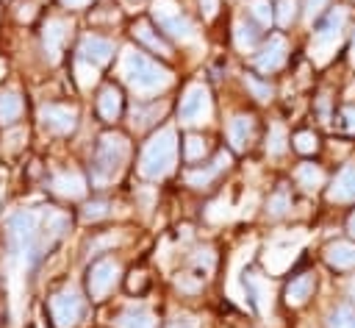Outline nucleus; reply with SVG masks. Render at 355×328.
<instances>
[{
  "label": "nucleus",
  "mask_w": 355,
  "mask_h": 328,
  "mask_svg": "<svg viewBox=\"0 0 355 328\" xmlns=\"http://www.w3.org/2000/svg\"><path fill=\"white\" fill-rule=\"evenodd\" d=\"M69 220L61 211L50 208H22L8 217V245H11V259L19 267H33L67 231Z\"/></svg>",
  "instance_id": "f257e3e1"
},
{
  "label": "nucleus",
  "mask_w": 355,
  "mask_h": 328,
  "mask_svg": "<svg viewBox=\"0 0 355 328\" xmlns=\"http://www.w3.org/2000/svg\"><path fill=\"white\" fill-rule=\"evenodd\" d=\"M122 75L128 81V86L139 95H155L161 89H166L172 83V72L158 67L155 61H150L144 53L128 47L122 53Z\"/></svg>",
  "instance_id": "f03ea898"
},
{
  "label": "nucleus",
  "mask_w": 355,
  "mask_h": 328,
  "mask_svg": "<svg viewBox=\"0 0 355 328\" xmlns=\"http://www.w3.org/2000/svg\"><path fill=\"white\" fill-rule=\"evenodd\" d=\"M175 156H178V136L172 128H164L158 131L141 150V158H139V172L141 178L147 181H158L164 175L172 172L175 167Z\"/></svg>",
  "instance_id": "7ed1b4c3"
},
{
  "label": "nucleus",
  "mask_w": 355,
  "mask_h": 328,
  "mask_svg": "<svg viewBox=\"0 0 355 328\" xmlns=\"http://www.w3.org/2000/svg\"><path fill=\"white\" fill-rule=\"evenodd\" d=\"M128 158V139L119 133H103L97 142L94 153V167H92V181L97 186L114 181L122 172V164Z\"/></svg>",
  "instance_id": "20e7f679"
},
{
  "label": "nucleus",
  "mask_w": 355,
  "mask_h": 328,
  "mask_svg": "<svg viewBox=\"0 0 355 328\" xmlns=\"http://www.w3.org/2000/svg\"><path fill=\"white\" fill-rule=\"evenodd\" d=\"M344 25H347V8H341V6L333 8V11L316 25V31H313V44H311V53H313V61H316V64H324V61L333 56L336 44L341 42Z\"/></svg>",
  "instance_id": "39448f33"
},
{
  "label": "nucleus",
  "mask_w": 355,
  "mask_h": 328,
  "mask_svg": "<svg viewBox=\"0 0 355 328\" xmlns=\"http://www.w3.org/2000/svg\"><path fill=\"white\" fill-rule=\"evenodd\" d=\"M153 17H155V22L169 36L180 39V42H191L194 39V25L180 14V8H178L175 0H155L153 3Z\"/></svg>",
  "instance_id": "423d86ee"
},
{
  "label": "nucleus",
  "mask_w": 355,
  "mask_h": 328,
  "mask_svg": "<svg viewBox=\"0 0 355 328\" xmlns=\"http://www.w3.org/2000/svg\"><path fill=\"white\" fill-rule=\"evenodd\" d=\"M180 122L183 125H202L211 117V95L202 83H191L180 100Z\"/></svg>",
  "instance_id": "0eeeda50"
},
{
  "label": "nucleus",
  "mask_w": 355,
  "mask_h": 328,
  "mask_svg": "<svg viewBox=\"0 0 355 328\" xmlns=\"http://www.w3.org/2000/svg\"><path fill=\"white\" fill-rule=\"evenodd\" d=\"M50 314L55 320V328H72L83 314V297L78 289L67 286L50 300Z\"/></svg>",
  "instance_id": "6e6552de"
},
{
  "label": "nucleus",
  "mask_w": 355,
  "mask_h": 328,
  "mask_svg": "<svg viewBox=\"0 0 355 328\" xmlns=\"http://www.w3.org/2000/svg\"><path fill=\"white\" fill-rule=\"evenodd\" d=\"M302 242H305V236H302V233H294V236H277V239L269 245L266 256H263V261H266L269 272H283V270L297 259V253H300Z\"/></svg>",
  "instance_id": "1a4fd4ad"
},
{
  "label": "nucleus",
  "mask_w": 355,
  "mask_h": 328,
  "mask_svg": "<svg viewBox=\"0 0 355 328\" xmlns=\"http://www.w3.org/2000/svg\"><path fill=\"white\" fill-rule=\"evenodd\" d=\"M116 281H119V264L114 259H100L89 270V295L94 300H100L114 289Z\"/></svg>",
  "instance_id": "9d476101"
},
{
  "label": "nucleus",
  "mask_w": 355,
  "mask_h": 328,
  "mask_svg": "<svg viewBox=\"0 0 355 328\" xmlns=\"http://www.w3.org/2000/svg\"><path fill=\"white\" fill-rule=\"evenodd\" d=\"M39 117H42L44 128H50V131H55V133H69V131H75V125H78V111H75L72 106L50 103V106H42Z\"/></svg>",
  "instance_id": "9b49d317"
},
{
  "label": "nucleus",
  "mask_w": 355,
  "mask_h": 328,
  "mask_svg": "<svg viewBox=\"0 0 355 328\" xmlns=\"http://www.w3.org/2000/svg\"><path fill=\"white\" fill-rule=\"evenodd\" d=\"M67 33H69V22L67 19H47V25L42 31V47H44V56H47L50 64H55L61 58Z\"/></svg>",
  "instance_id": "f8f14e48"
},
{
  "label": "nucleus",
  "mask_w": 355,
  "mask_h": 328,
  "mask_svg": "<svg viewBox=\"0 0 355 328\" xmlns=\"http://www.w3.org/2000/svg\"><path fill=\"white\" fill-rule=\"evenodd\" d=\"M78 53H80V58L89 61V64H105V61H111V56H114V42L89 33V36L80 39Z\"/></svg>",
  "instance_id": "ddd939ff"
},
{
  "label": "nucleus",
  "mask_w": 355,
  "mask_h": 328,
  "mask_svg": "<svg viewBox=\"0 0 355 328\" xmlns=\"http://www.w3.org/2000/svg\"><path fill=\"white\" fill-rule=\"evenodd\" d=\"M283 61H286V39H283V36H272V39L261 47V53L255 56V67L263 69V72L277 69Z\"/></svg>",
  "instance_id": "4468645a"
},
{
  "label": "nucleus",
  "mask_w": 355,
  "mask_h": 328,
  "mask_svg": "<svg viewBox=\"0 0 355 328\" xmlns=\"http://www.w3.org/2000/svg\"><path fill=\"white\" fill-rule=\"evenodd\" d=\"M247 286L255 297V306H258V314L261 317H269L272 314V284L263 278V275H255V272H247Z\"/></svg>",
  "instance_id": "2eb2a0df"
},
{
  "label": "nucleus",
  "mask_w": 355,
  "mask_h": 328,
  "mask_svg": "<svg viewBox=\"0 0 355 328\" xmlns=\"http://www.w3.org/2000/svg\"><path fill=\"white\" fill-rule=\"evenodd\" d=\"M327 197L333 203H347V200H355V167H344L338 172V178L333 181Z\"/></svg>",
  "instance_id": "dca6fc26"
},
{
  "label": "nucleus",
  "mask_w": 355,
  "mask_h": 328,
  "mask_svg": "<svg viewBox=\"0 0 355 328\" xmlns=\"http://www.w3.org/2000/svg\"><path fill=\"white\" fill-rule=\"evenodd\" d=\"M250 136H252V117L239 114L227 122V139H230L233 150H244L250 145Z\"/></svg>",
  "instance_id": "f3484780"
},
{
  "label": "nucleus",
  "mask_w": 355,
  "mask_h": 328,
  "mask_svg": "<svg viewBox=\"0 0 355 328\" xmlns=\"http://www.w3.org/2000/svg\"><path fill=\"white\" fill-rule=\"evenodd\" d=\"M324 259H327V264H333L338 270L355 267V245L352 242H330L324 247Z\"/></svg>",
  "instance_id": "a211bd4d"
},
{
  "label": "nucleus",
  "mask_w": 355,
  "mask_h": 328,
  "mask_svg": "<svg viewBox=\"0 0 355 328\" xmlns=\"http://www.w3.org/2000/svg\"><path fill=\"white\" fill-rule=\"evenodd\" d=\"M53 189L58 192V195H64V197H80L83 192H86V181H83V175L80 172H58L55 178H53Z\"/></svg>",
  "instance_id": "6ab92c4d"
},
{
  "label": "nucleus",
  "mask_w": 355,
  "mask_h": 328,
  "mask_svg": "<svg viewBox=\"0 0 355 328\" xmlns=\"http://www.w3.org/2000/svg\"><path fill=\"white\" fill-rule=\"evenodd\" d=\"M313 275L311 272H302V275H297L288 286H286V303L288 306H302L308 297H311V292H313Z\"/></svg>",
  "instance_id": "aec40b11"
},
{
  "label": "nucleus",
  "mask_w": 355,
  "mask_h": 328,
  "mask_svg": "<svg viewBox=\"0 0 355 328\" xmlns=\"http://www.w3.org/2000/svg\"><path fill=\"white\" fill-rule=\"evenodd\" d=\"M227 164H230V156H227V153H219V156L214 158L211 167L197 170V172H186V183H191V186H208V183H211Z\"/></svg>",
  "instance_id": "412c9836"
},
{
  "label": "nucleus",
  "mask_w": 355,
  "mask_h": 328,
  "mask_svg": "<svg viewBox=\"0 0 355 328\" xmlns=\"http://www.w3.org/2000/svg\"><path fill=\"white\" fill-rule=\"evenodd\" d=\"M116 325L119 328H155V317L141 306H130V309H125L119 314Z\"/></svg>",
  "instance_id": "4be33fe9"
},
{
  "label": "nucleus",
  "mask_w": 355,
  "mask_h": 328,
  "mask_svg": "<svg viewBox=\"0 0 355 328\" xmlns=\"http://www.w3.org/2000/svg\"><path fill=\"white\" fill-rule=\"evenodd\" d=\"M97 108H100V117H103V120L114 122V120L119 117V111H122V97H119V92H116L114 86L103 89V95H100V100H97Z\"/></svg>",
  "instance_id": "5701e85b"
},
{
  "label": "nucleus",
  "mask_w": 355,
  "mask_h": 328,
  "mask_svg": "<svg viewBox=\"0 0 355 328\" xmlns=\"http://www.w3.org/2000/svg\"><path fill=\"white\" fill-rule=\"evenodd\" d=\"M297 181H300V186L302 189H316V186H322V181H324V172L316 167V164H300L297 167Z\"/></svg>",
  "instance_id": "b1692460"
},
{
  "label": "nucleus",
  "mask_w": 355,
  "mask_h": 328,
  "mask_svg": "<svg viewBox=\"0 0 355 328\" xmlns=\"http://www.w3.org/2000/svg\"><path fill=\"white\" fill-rule=\"evenodd\" d=\"M22 111V100L17 92H3L0 95V122H11L17 120Z\"/></svg>",
  "instance_id": "393cba45"
},
{
  "label": "nucleus",
  "mask_w": 355,
  "mask_h": 328,
  "mask_svg": "<svg viewBox=\"0 0 355 328\" xmlns=\"http://www.w3.org/2000/svg\"><path fill=\"white\" fill-rule=\"evenodd\" d=\"M133 31H136V36H139V39H141L147 47H153V50H155V53H161V56H169V47H166V44H164V42H161V39L153 33V28H150L147 22H139Z\"/></svg>",
  "instance_id": "a878e982"
},
{
  "label": "nucleus",
  "mask_w": 355,
  "mask_h": 328,
  "mask_svg": "<svg viewBox=\"0 0 355 328\" xmlns=\"http://www.w3.org/2000/svg\"><path fill=\"white\" fill-rule=\"evenodd\" d=\"M327 328H355V309L352 306H338L330 314Z\"/></svg>",
  "instance_id": "bb28decb"
},
{
  "label": "nucleus",
  "mask_w": 355,
  "mask_h": 328,
  "mask_svg": "<svg viewBox=\"0 0 355 328\" xmlns=\"http://www.w3.org/2000/svg\"><path fill=\"white\" fill-rule=\"evenodd\" d=\"M286 147H288V145H286V128H283V125H272V131H269V142H266L269 156H280Z\"/></svg>",
  "instance_id": "cd10ccee"
},
{
  "label": "nucleus",
  "mask_w": 355,
  "mask_h": 328,
  "mask_svg": "<svg viewBox=\"0 0 355 328\" xmlns=\"http://www.w3.org/2000/svg\"><path fill=\"white\" fill-rule=\"evenodd\" d=\"M236 44H239L241 50H252V47H255V31H252V25L236 22Z\"/></svg>",
  "instance_id": "c85d7f7f"
},
{
  "label": "nucleus",
  "mask_w": 355,
  "mask_h": 328,
  "mask_svg": "<svg viewBox=\"0 0 355 328\" xmlns=\"http://www.w3.org/2000/svg\"><path fill=\"white\" fill-rule=\"evenodd\" d=\"M269 217H283L286 211H288V195H286V189H280L275 197H269Z\"/></svg>",
  "instance_id": "c756f323"
},
{
  "label": "nucleus",
  "mask_w": 355,
  "mask_h": 328,
  "mask_svg": "<svg viewBox=\"0 0 355 328\" xmlns=\"http://www.w3.org/2000/svg\"><path fill=\"white\" fill-rule=\"evenodd\" d=\"M250 11H252V17L261 25H269L272 22V6H269V0H252L250 3Z\"/></svg>",
  "instance_id": "7c9ffc66"
},
{
  "label": "nucleus",
  "mask_w": 355,
  "mask_h": 328,
  "mask_svg": "<svg viewBox=\"0 0 355 328\" xmlns=\"http://www.w3.org/2000/svg\"><path fill=\"white\" fill-rule=\"evenodd\" d=\"M294 17H297V0H280V6H277V22L286 28V25L294 22Z\"/></svg>",
  "instance_id": "2f4dec72"
},
{
  "label": "nucleus",
  "mask_w": 355,
  "mask_h": 328,
  "mask_svg": "<svg viewBox=\"0 0 355 328\" xmlns=\"http://www.w3.org/2000/svg\"><path fill=\"white\" fill-rule=\"evenodd\" d=\"M75 75H78V83L86 89V86H92L94 81H97V72H94V67H89L83 58L75 64Z\"/></svg>",
  "instance_id": "473e14b6"
},
{
  "label": "nucleus",
  "mask_w": 355,
  "mask_h": 328,
  "mask_svg": "<svg viewBox=\"0 0 355 328\" xmlns=\"http://www.w3.org/2000/svg\"><path fill=\"white\" fill-rule=\"evenodd\" d=\"M161 111H164V106H153V108H147V111L133 108V125H136V128H144V125L153 122V117H158Z\"/></svg>",
  "instance_id": "72a5a7b5"
},
{
  "label": "nucleus",
  "mask_w": 355,
  "mask_h": 328,
  "mask_svg": "<svg viewBox=\"0 0 355 328\" xmlns=\"http://www.w3.org/2000/svg\"><path fill=\"white\" fill-rule=\"evenodd\" d=\"M186 158L189 161H197V158H202V153H205V142L200 139V136H189L186 139Z\"/></svg>",
  "instance_id": "f704fd0d"
},
{
  "label": "nucleus",
  "mask_w": 355,
  "mask_h": 328,
  "mask_svg": "<svg viewBox=\"0 0 355 328\" xmlns=\"http://www.w3.org/2000/svg\"><path fill=\"white\" fill-rule=\"evenodd\" d=\"M294 147H297L300 153H313V150H316V136H313L311 131H302V133L294 136Z\"/></svg>",
  "instance_id": "c9c22d12"
},
{
  "label": "nucleus",
  "mask_w": 355,
  "mask_h": 328,
  "mask_svg": "<svg viewBox=\"0 0 355 328\" xmlns=\"http://www.w3.org/2000/svg\"><path fill=\"white\" fill-rule=\"evenodd\" d=\"M247 86H250V92L258 97V100H269L272 97V89L266 86V83H261V81H255L252 75H247Z\"/></svg>",
  "instance_id": "e433bc0d"
},
{
  "label": "nucleus",
  "mask_w": 355,
  "mask_h": 328,
  "mask_svg": "<svg viewBox=\"0 0 355 328\" xmlns=\"http://www.w3.org/2000/svg\"><path fill=\"white\" fill-rule=\"evenodd\" d=\"M105 214H108V203H103V200L89 203V206L83 208V220H100V217H105Z\"/></svg>",
  "instance_id": "4c0bfd02"
},
{
  "label": "nucleus",
  "mask_w": 355,
  "mask_h": 328,
  "mask_svg": "<svg viewBox=\"0 0 355 328\" xmlns=\"http://www.w3.org/2000/svg\"><path fill=\"white\" fill-rule=\"evenodd\" d=\"M341 125H344V131L355 133V106H347V108L341 111Z\"/></svg>",
  "instance_id": "58836bf2"
},
{
  "label": "nucleus",
  "mask_w": 355,
  "mask_h": 328,
  "mask_svg": "<svg viewBox=\"0 0 355 328\" xmlns=\"http://www.w3.org/2000/svg\"><path fill=\"white\" fill-rule=\"evenodd\" d=\"M169 328H200V325H197V320H194L191 314H178V317L169 322Z\"/></svg>",
  "instance_id": "ea45409f"
},
{
  "label": "nucleus",
  "mask_w": 355,
  "mask_h": 328,
  "mask_svg": "<svg viewBox=\"0 0 355 328\" xmlns=\"http://www.w3.org/2000/svg\"><path fill=\"white\" fill-rule=\"evenodd\" d=\"M324 3H327V0H305V17H308V19H313V17L324 8Z\"/></svg>",
  "instance_id": "a19ab883"
},
{
  "label": "nucleus",
  "mask_w": 355,
  "mask_h": 328,
  "mask_svg": "<svg viewBox=\"0 0 355 328\" xmlns=\"http://www.w3.org/2000/svg\"><path fill=\"white\" fill-rule=\"evenodd\" d=\"M200 6H202V11H205V17H214L216 8H219V0H200Z\"/></svg>",
  "instance_id": "79ce46f5"
},
{
  "label": "nucleus",
  "mask_w": 355,
  "mask_h": 328,
  "mask_svg": "<svg viewBox=\"0 0 355 328\" xmlns=\"http://www.w3.org/2000/svg\"><path fill=\"white\" fill-rule=\"evenodd\" d=\"M64 6H69V8H80V6H86V3H92V0H61Z\"/></svg>",
  "instance_id": "37998d69"
},
{
  "label": "nucleus",
  "mask_w": 355,
  "mask_h": 328,
  "mask_svg": "<svg viewBox=\"0 0 355 328\" xmlns=\"http://www.w3.org/2000/svg\"><path fill=\"white\" fill-rule=\"evenodd\" d=\"M347 231H349V233H352V236H355V214H352V217H349V222H347Z\"/></svg>",
  "instance_id": "c03bdc74"
},
{
  "label": "nucleus",
  "mask_w": 355,
  "mask_h": 328,
  "mask_svg": "<svg viewBox=\"0 0 355 328\" xmlns=\"http://www.w3.org/2000/svg\"><path fill=\"white\" fill-rule=\"evenodd\" d=\"M352 61H355V33H352Z\"/></svg>",
  "instance_id": "a18cd8bd"
},
{
  "label": "nucleus",
  "mask_w": 355,
  "mask_h": 328,
  "mask_svg": "<svg viewBox=\"0 0 355 328\" xmlns=\"http://www.w3.org/2000/svg\"><path fill=\"white\" fill-rule=\"evenodd\" d=\"M3 72H6V64H3V61H0V78H3Z\"/></svg>",
  "instance_id": "49530a36"
},
{
  "label": "nucleus",
  "mask_w": 355,
  "mask_h": 328,
  "mask_svg": "<svg viewBox=\"0 0 355 328\" xmlns=\"http://www.w3.org/2000/svg\"><path fill=\"white\" fill-rule=\"evenodd\" d=\"M352 295H355V281H352Z\"/></svg>",
  "instance_id": "de8ad7c7"
}]
</instances>
